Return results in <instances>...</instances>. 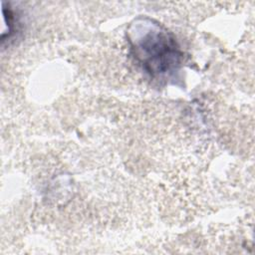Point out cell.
<instances>
[{"label":"cell","mask_w":255,"mask_h":255,"mask_svg":"<svg viewBox=\"0 0 255 255\" xmlns=\"http://www.w3.org/2000/svg\"><path fill=\"white\" fill-rule=\"evenodd\" d=\"M137 50V56L141 59L142 65L152 74H161L169 71L177 64V51L174 43L165 34L155 33V40L144 41Z\"/></svg>","instance_id":"obj_1"}]
</instances>
